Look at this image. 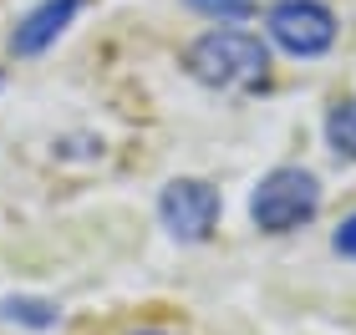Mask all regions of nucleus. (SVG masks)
I'll return each mask as SVG.
<instances>
[{
    "mask_svg": "<svg viewBox=\"0 0 356 335\" xmlns=\"http://www.w3.org/2000/svg\"><path fill=\"white\" fill-rule=\"evenodd\" d=\"M184 61L204 87L219 92H254L270 76V46L250 31H224V26L193 41Z\"/></svg>",
    "mask_w": 356,
    "mask_h": 335,
    "instance_id": "obj_1",
    "label": "nucleus"
},
{
    "mask_svg": "<svg viewBox=\"0 0 356 335\" xmlns=\"http://www.w3.org/2000/svg\"><path fill=\"white\" fill-rule=\"evenodd\" d=\"M321 209V183L305 168H275L270 178L250 194V218L265 234H290L300 223H311Z\"/></svg>",
    "mask_w": 356,
    "mask_h": 335,
    "instance_id": "obj_2",
    "label": "nucleus"
},
{
    "mask_svg": "<svg viewBox=\"0 0 356 335\" xmlns=\"http://www.w3.org/2000/svg\"><path fill=\"white\" fill-rule=\"evenodd\" d=\"M265 31L290 56H321L336 41V15L321 0H275L265 15Z\"/></svg>",
    "mask_w": 356,
    "mask_h": 335,
    "instance_id": "obj_3",
    "label": "nucleus"
},
{
    "mask_svg": "<svg viewBox=\"0 0 356 335\" xmlns=\"http://www.w3.org/2000/svg\"><path fill=\"white\" fill-rule=\"evenodd\" d=\"M158 214H163L173 239L199 244V239H209L214 223H219V194L209 183H199V178H173L163 188V198H158Z\"/></svg>",
    "mask_w": 356,
    "mask_h": 335,
    "instance_id": "obj_4",
    "label": "nucleus"
},
{
    "mask_svg": "<svg viewBox=\"0 0 356 335\" xmlns=\"http://www.w3.org/2000/svg\"><path fill=\"white\" fill-rule=\"evenodd\" d=\"M76 10H82V0H41V6L31 10L21 26H15L10 51H15V56H36V51H46V46H51L61 31L76 21Z\"/></svg>",
    "mask_w": 356,
    "mask_h": 335,
    "instance_id": "obj_5",
    "label": "nucleus"
},
{
    "mask_svg": "<svg viewBox=\"0 0 356 335\" xmlns=\"http://www.w3.org/2000/svg\"><path fill=\"white\" fill-rule=\"evenodd\" d=\"M326 142H331L341 157H351V163H356V97L331 107V117H326Z\"/></svg>",
    "mask_w": 356,
    "mask_h": 335,
    "instance_id": "obj_6",
    "label": "nucleus"
},
{
    "mask_svg": "<svg viewBox=\"0 0 356 335\" xmlns=\"http://www.w3.org/2000/svg\"><path fill=\"white\" fill-rule=\"evenodd\" d=\"M0 320H21V325H56V305H46V300H6L0 305Z\"/></svg>",
    "mask_w": 356,
    "mask_h": 335,
    "instance_id": "obj_7",
    "label": "nucleus"
},
{
    "mask_svg": "<svg viewBox=\"0 0 356 335\" xmlns=\"http://www.w3.org/2000/svg\"><path fill=\"white\" fill-rule=\"evenodd\" d=\"M254 6L260 0H188V10L209 15V21H245V15H254Z\"/></svg>",
    "mask_w": 356,
    "mask_h": 335,
    "instance_id": "obj_8",
    "label": "nucleus"
},
{
    "mask_svg": "<svg viewBox=\"0 0 356 335\" xmlns=\"http://www.w3.org/2000/svg\"><path fill=\"white\" fill-rule=\"evenodd\" d=\"M331 244H336V254H346V259H356V214L341 223V229H336V239H331Z\"/></svg>",
    "mask_w": 356,
    "mask_h": 335,
    "instance_id": "obj_9",
    "label": "nucleus"
},
{
    "mask_svg": "<svg viewBox=\"0 0 356 335\" xmlns=\"http://www.w3.org/2000/svg\"><path fill=\"white\" fill-rule=\"evenodd\" d=\"M138 335H168V330H138Z\"/></svg>",
    "mask_w": 356,
    "mask_h": 335,
    "instance_id": "obj_10",
    "label": "nucleus"
}]
</instances>
